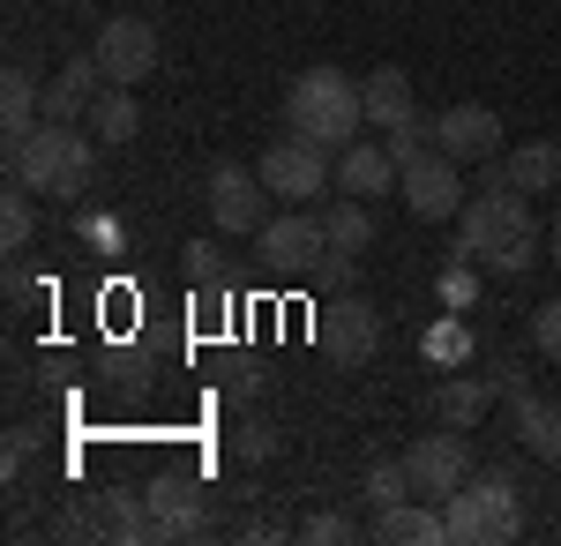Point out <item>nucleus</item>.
Wrapping results in <instances>:
<instances>
[{"label": "nucleus", "mask_w": 561, "mask_h": 546, "mask_svg": "<svg viewBox=\"0 0 561 546\" xmlns=\"http://www.w3.org/2000/svg\"><path fill=\"white\" fill-rule=\"evenodd\" d=\"M457 248L486 262V270H502V277H524L531 262H539V225H531V195L524 187H479L472 203H465V232H457Z\"/></svg>", "instance_id": "f257e3e1"}, {"label": "nucleus", "mask_w": 561, "mask_h": 546, "mask_svg": "<svg viewBox=\"0 0 561 546\" xmlns=\"http://www.w3.org/2000/svg\"><path fill=\"white\" fill-rule=\"evenodd\" d=\"M98 135L68 121H38L23 143H8V180H23L31 195H60V203H76L90 195V172H98Z\"/></svg>", "instance_id": "f03ea898"}, {"label": "nucleus", "mask_w": 561, "mask_h": 546, "mask_svg": "<svg viewBox=\"0 0 561 546\" xmlns=\"http://www.w3.org/2000/svg\"><path fill=\"white\" fill-rule=\"evenodd\" d=\"M285 127L322 143V150H352L359 127H367V98H359V83L345 68H300L285 83Z\"/></svg>", "instance_id": "7ed1b4c3"}, {"label": "nucleus", "mask_w": 561, "mask_h": 546, "mask_svg": "<svg viewBox=\"0 0 561 546\" xmlns=\"http://www.w3.org/2000/svg\"><path fill=\"white\" fill-rule=\"evenodd\" d=\"M442 516H449V546H502V539L524 532V502H517V487H510L502 471L465 479V487L442 502Z\"/></svg>", "instance_id": "20e7f679"}, {"label": "nucleus", "mask_w": 561, "mask_h": 546, "mask_svg": "<svg viewBox=\"0 0 561 546\" xmlns=\"http://www.w3.org/2000/svg\"><path fill=\"white\" fill-rule=\"evenodd\" d=\"M255 172H262V187H270V195H285V203H314V195L337 180L330 150H322V143H307V135H293V127H285L270 150H262Z\"/></svg>", "instance_id": "39448f33"}, {"label": "nucleus", "mask_w": 561, "mask_h": 546, "mask_svg": "<svg viewBox=\"0 0 561 546\" xmlns=\"http://www.w3.org/2000/svg\"><path fill=\"white\" fill-rule=\"evenodd\" d=\"M255 254H262L270 277H322V262H330V232H322V217L285 211V217H270V225L255 232Z\"/></svg>", "instance_id": "423d86ee"}, {"label": "nucleus", "mask_w": 561, "mask_h": 546, "mask_svg": "<svg viewBox=\"0 0 561 546\" xmlns=\"http://www.w3.org/2000/svg\"><path fill=\"white\" fill-rule=\"evenodd\" d=\"M397 187H404V211L442 225V217H465V166L449 150H420L397 166Z\"/></svg>", "instance_id": "0eeeda50"}, {"label": "nucleus", "mask_w": 561, "mask_h": 546, "mask_svg": "<svg viewBox=\"0 0 561 546\" xmlns=\"http://www.w3.org/2000/svg\"><path fill=\"white\" fill-rule=\"evenodd\" d=\"M404 471H412V494H420V502H449V494L472 479L465 426H442V434H420V442H404Z\"/></svg>", "instance_id": "6e6552de"}, {"label": "nucleus", "mask_w": 561, "mask_h": 546, "mask_svg": "<svg viewBox=\"0 0 561 546\" xmlns=\"http://www.w3.org/2000/svg\"><path fill=\"white\" fill-rule=\"evenodd\" d=\"M98 68H105V83H150L158 76V31L142 23V15H105V31H98Z\"/></svg>", "instance_id": "1a4fd4ad"}, {"label": "nucleus", "mask_w": 561, "mask_h": 546, "mask_svg": "<svg viewBox=\"0 0 561 546\" xmlns=\"http://www.w3.org/2000/svg\"><path fill=\"white\" fill-rule=\"evenodd\" d=\"M314 344L337 360V367H367L375 360V344H382V315L367 307V299H330L322 307V322H314Z\"/></svg>", "instance_id": "9d476101"}, {"label": "nucleus", "mask_w": 561, "mask_h": 546, "mask_svg": "<svg viewBox=\"0 0 561 546\" xmlns=\"http://www.w3.org/2000/svg\"><path fill=\"white\" fill-rule=\"evenodd\" d=\"M494 389L510 397V420H517L524 450H531V457H547V464H561V405H554V397H531V382H524L517 367H502Z\"/></svg>", "instance_id": "9b49d317"}, {"label": "nucleus", "mask_w": 561, "mask_h": 546, "mask_svg": "<svg viewBox=\"0 0 561 546\" xmlns=\"http://www.w3.org/2000/svg\"><path fill=\"white\" fill-rule=\"evenodd\" d=\"M434 150H449L457 166H486V158H502V121L486 113V105H442L434 113Z\"/></svg>", "instance_id": "f8f14e48"}, {"label": "nucleus", "mask_w": 561, "mask_h": 546, "mask_svg": "<svg viewBox=\"0 0 561 546\" xmlns=\"http://www.w3.org/2000/svg\"><path fill=\"white\" fill-rule=\"evenodd\" d=\"M203 195H210L217 232H262V225H270V217H262V195H270V187H262V172H248V166H217Z\"/></svg>", "instance_id": "ddd939ff"}, {"label": "nucleus", "mask_w": 561, "mask_h": 546, "mask_svg": "<svg viewBox=\"0 0 561 546\" xmlns=\"http://www.w3.org/2000/svg\"><path fill=\"white\" fill-rule=\"evenodd\" d=\"M98 90H105V68H98V53L83 60H68L53 83H45V121H90V105H98Z\"/></svg>", "instance_id": "4468645a"}, {"label": "nucleus", "mask_w": 561, "mask_h": 546, "mask_svg": "<svg viewBox=\"0 0 561 546\" xmlns=\"http://www.w3.org/2000/svg\"><path fill=\"white\" fill-rule=\"evenodd\" d=\"M142 494H150V516H158V532H165V539H187V532H203V487H195V479L165 471V479H150Z\"/></svg>", "instance_id": "2eb2a0df"}, {"label": "nucleus", "mask_w": 561, "mask_h": 546, "mask_svg": "<svg viewBox=\"0 0 561 546\" xmlns=\"http://www.w3.org/2000/svg\"><path fill=\"white\" fill-rule=\"evenodd\" d=\"M337 187L359 195V203H382L389 187H397V158H389V143H382V150H367V143L337 150Z\"/></svg>", "instance_id": "dca6fc26"}, {"label": "nucleus", "mask_w": 561, "mask_h": 546, "mask_svg": "<svg viewBox=\"0 0 561 546\" xmlns=\"http://www.w3.org/2000/svg\"><path fill=\"white\" fill-rule=\"evenodd\" d=\"M38 121H45V83L31 68H8V76H0V135L23 143Z\"/></svg>", "instance_id": "f3484780"}, {"label": "nucleus", "mask_w": 561, "mask_h": 546, "mask_svg": "<svg viewBox=\"0 0 561 546\" xmlns=\"http://www.w3.org/2000/svg\"><path fill=\"white\" fill-rule=\"evenodd\" d=\"M502 166H510V187H524V195H561V143H547V135H531Z\"/></svg>", "instance_id": "a211bd4d"}, {"label": "nucleus", "mask_w": 561, "mask_h": 546, "mask_svg": "<svg viewBox=\"0 0 561 546\" xmlns=\"http://www.w3.org/2000/svg\"><path fill=\"white\" fill-rule=\"evenodd\" d=\"M375 532H382L389 546H449V516H442V502H434V509L397 502V509L375 516Z\"/></svg>", "instance_id": "6ab92c4d"}, {"label": "nucleus", "mask_w": 561, "mask_h": 546, "mask_svg": "<svg viewBox=\"0 0 561 546\" xmlns=\"http://www.w3.org/2000/svg\"><path fill=\"white\" fill-rule=\"evenodd\" d=\"M105 532H113V539L121 546H142V539H165V532H158V516H150V494H135V487H105Z\"/></svg>", "instance_id": "aec40b11"}, {"label": "nucleus", "mask_w": 561, "mask_h": 546, "mask_svg": "<svg viewBox=\"0 0 561 546\" xmlns=\"http://www.w3.org/2000/svg\"><path fill=\"white\" fill-rule=\"evenodd\" d=\"M90 135H98V143H105V150H113V143H135V127H142V105H135L128 98V83H105L98 90V105H90Z\"/></svg>", "instance_id": "412c9836"}, {"label": "nucleus", "mask_w": 561, "mask_h": 546, "mask_svg": "<svg viewBox=\"0 0 561 546\" xmlns=\"http://www.w3.org/2000/svg\"><path fill=\"white\" fill-rule=\"evenodd\" d=\"M359 98H367V121L375 127H404L420 105H412V83H404V68H375L367 83H359Z\"/></svg>", "instance_id": "4be33fe9"}, {"label": "nucleus", "mask_w": 561, "mask_h": 546, "mask_svg": "<svg viewBox=\"0 0 561 546\" xmlns=\"http://www.w3.org/2000/svg\"><path fill=\"white\" fill-rule=\"evenodd\" d=\"M486 405H494V382H472V375H457V382H442V389H434L442 426H479V420H486Z\"/></svg>", "instance_id": "5701e85b"}, {"label": "nucleus", "mask_w": 561, "mask_h": 546, "mask_svg": "<svg viewBox=\"0 0 561 546\" xmlns=\"http://www.w3.org/2000/svg\"><path fill=\"white\" fill-rule=\"evenodd\" d=\"M38 195L23 187V180H8V195H0V248L8 254H23L31 248V232H38V211H31Z\"/></svg>", "instance_id": "b1692460"}, {"label": "nucleus", "mask_w": 561, "mask_h": 546, "mask_svg": "<svg viewBox=\"0 0 561 546\" xmlns=\"http://www.w3.org/2000/svg\"><path fill=\"white\" fill-rule=\"evenodd\" d=\"M322 232H330L337 254H359L367 240H375V217L359 211V195H352V203H337V211H322Z\"/></svg>", "instance_id": "393cba45"}, {"label": "nucleus", "mask_w": 561, "mask_h": 546, "mask_svg": "<svg viewBox=\"0 0 561 546\" xmlns=\"http://www.w3.org/2000/svg\"><path fill=\"white\" fill-rule=\"evenodd\" d=\"M412 502V471H404V450L382 464H367V509H397Z\"/></svg>", "instance_id": "a878e982"}, {"label": "nucleus", "mask_w": 561, "mask_h": 546, "mask_svg": "<svg viewBox=\"0 0 561 546\" xmlns=\"http://www.w3.org/2000/svg\"><path fill=\"white\" fill-rule=\"evenodd\" d=\"M531 352H539V360H561V299H547V307L531 315Z\"/></svg>", "instance_id": "bb28decb"}, {"label": "nucleus", "mask_w": 561, "mask_h": 546, "mask_svg": "<svg viewBox=\"0 0 561 546\" xmlns=\"http://www.w3.org/2000/svg\"><path fill=\"white\" fill-rule=\"evenodd\" d=\"M300 539H314V546H337V539H345V546H352V524L322 509V516H307V524H300Z\"/></svg>", "instance_id": "cd10ccee"}, {"label": "nucleus", "mask_w": 561, "mask_h": 546, "mask_svg": "<svg viewBox=\"0 0 561 546\" xmlns=\"http://www.w3.org/2000/svg\"><path fill=\"white\" fill-rule=\"evenodd\" d=\"M187 270H195V277H217V270H225L217 240H187Z\"/></svg>", "instance_id": "c85d7f7f"}, {"label": "nucleus", "mask_w": 561, "mask_h": 546, "mask_svg": "<svg viewBox=\"0 0 561 546\" xmlns=\"http://www.w3.org/2000/svg\"><path fill=\"white\" fill-rule=\"evenodd\" d=\"M31 450H38V434H31V426H15V434H8V471H23Z\"/></svg>", "instance_id": "c756f323"}, {"label": "nucleus", "mask_w": 561, "mask_h": 546, "mask_svg": "<svg viewBox=\"0 0 561 546\" xmlns=\"http://www.w3.org/2000/svg\"><path fill=\"white\" fill-rule=\"evenodd\" d=\"M554 262H561V195H554Z\"/></svg>", "instance_id": "7c9ffc66"}]
</instances>
